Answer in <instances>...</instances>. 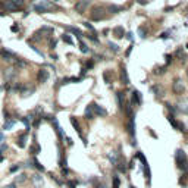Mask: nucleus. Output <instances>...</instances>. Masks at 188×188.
Listing matches in <instances>:
<instances>
[{"mask_svg":"<svg viewBox=\"0 0 188 188\" xmlns=\"http://www.w3.org/2000/svg\"><path fill=\"white\" fill-rule=\"evenodd\" d=\"M31 163H32V166L35 168V169H38V170H46V168L40 163V162H38V159H37V157H32V160H31Z\"/></svg>","mask_w":188,"mask_h":188,"instance_id":"24","label":"nucleus"},{"mask_svg":"<svg viewBox=\"0 0 188 188\" xmlns=\"http://www.w3.org/2000/svg\"><path fill=\"white\" fill-rule=\"evenodd\" d=\"M62 41L66 43V44H73V41H72V38H71L69 34H62Z\"/></svg>","mask_w":188,"mask_h":188,"instance_id":"30","label":"nucleus"},{"mask_svg":"<svg viewBox=\"0 0 188 188\" xmlns=\"http://www.w3.org/2000/svg\"><path fill=\"white\" fill-rule=\"evenodd\" d=\"M90 18L93 21H100V19H104L106 18V10L103 6H96L93 7V10L90 12Z\"/></svg>","mask_w":188,"mask_h":188,"instance_id":"5","label":"nucleus"},{"mask_svg":"<svg viewBox=\"0 0 188 188\" xmlns=\"http://www.w3.org/2000/svg\"><path fill=\"white\" fill-rule=\"evenodd\" d=\"M128 134L131 137L132 146H135L137 144V138H135V119H134V113L128 115Z\"/></svg>","mask_w":188,"mask_h":188,"instance_id":"4","label":"nucleus"},{"mask_svg":"<svg viewBox=\"0 0 188 188\" xmlns=\"http://www.w3.org/2000/svg\"><path fill=\"white\" fill-rule=\"evenodd\" d=\"M166 107L170 110V115H173V113H177V112H178V109H177V107H175V106H172V104H169V103L166 104Z\"/></svg>","mask_w":188,"mask_h":188,"instance_id":"34","label":"nucleus"},{"mask_svg":"<svg viewBox=\"0 0 188 188\" xmlns=\"http://www.w3.org/2000/svg\"><path fill=\"white\" fill-rule=\"evenodd\" d=\"M96 188H107V185H106L104 182H100V181H98V182L96 184Z\"/></svg>","mask_w":188,"mask_h":188,"instance_id":"42","label":"nucleus"},{"mask_svg":"<svg viewBox=\"0 0 188 188\" xmlns=\"http://www.w3.org/2000/svg\"><path fill=\"white\" fill-rule=\"evenodd\" d=\"M47 80H49V71L40 69L38 73H37V81L41 82V84H44V82H47Z\"/></svg>","mask_w":188,"mask_h":188,"instance_id":"13","label":"nucleus"},{"mask_svg":"<svg viewBox=\"0 0 188 188\" xmlns=\"http://www.w3.org/2000/svg\"><path fill=\"white\" fill-rule=\"evenodd\" d=\"M131 50H132V44L128 47V50H127V56H129V53H131Z\"/></svg>","mask_w":188,"mask_h":188,"instance_id":"50","label":"nucleus"},{"mask_svg":"<svg viewBox=\"0 0 188 188\" xmlns=\"http://www.w3.org/2000/svg\"><path fill=\"white\" fill-rule=\"evenodd\" d=\"M15 77H16V71L15 69H6V72H5V80L10 84V82H13V80H15Z\"/></svg>","mask_w":188,"mask_h":188,"instance_id":"14","label":"nucleus"},{"mask_svg":"<svg viewBox=\"0 0 188 188\" xmlns=\"http://www.w3.org/2000/svg\"><path fill=\"white\" fill-rule=\"evenodd\" d=\"M0 7L6 12H16L18 7L15 6V3L12 0H5V2H0Z\"/></svg>","mask_w":188,"mask_h":188,"instance_id":"9","label":"nucleus"},{"mask_svg":"<svg viewBox=\"0 0 188 188\" xmlns=\"http://www.w3.org/2000/svg\"><path fill=\"white\" fill-rule=\"evenodd\" d=\"M5 188H16V184L13 182V184H9V185H6Z\"/></svg>","mask_w":188,"mask_h":188,"instance_id":"48","label":"nucleus"},{"mask_svg":"<svg viewBox=\"0 0 188 188\" xmlns=\"http://www.w3.org/2000/svg\"><path fill=\"white\" fill-rule=\"evenodd\" d=\"M50 178H52V179H53V181H56V182H57V184H59V185H62V184H63V182H62V181H60V179H59V178H57V177H55V175H52V177H50Z\"/></svg>","mask_w":188,"mask_h":188,"instance_id":"43","label":"nucleus"},{"mask_svg":"<svg viewBox=\"0 0 188 188\" xmlns=\"http://www.w3.org/2000/svg\"><path fill=\"white\" fill-rule=\"evenodd\" d=\"M116 98H118V104H119V107L121 109H123V106H125V96H123V93H116Z\"/></svg>","mask_w":188,"mask_h":188,"instance_id":"25","label":"nucleus"},{"mask_svg":"<svg viewBox=\"0 0 188 188\" xmlns=\"http://www.w3.org/2000/svg\"><path fill=\"white\" fill-rule=\"evenodd\" d=\"M3 141H5V135L0 132V144H3Z\"/></svg>","mask_w":188,"mask_h":188,"instance_id":"49","label":"nucleus"},{"mask_svg":"<svg viewBox=\"0 0 188 188\" xmlns=\"http://www.w3.org/2000/svg\"><path fill=\"white\" fill-rule=\"evenodd\" d=\"M121 80H122V84H125V85L129 84V77H128V72H127L125 66H122V69H121Z\"/></svg>","mask_w":188,"mask_h":188,"instance_id":"16","label":"nucleus"},{"mask_svg":"<svg viewBox=\"0 0 188 188\" xmlns=\"http://www.w3.org/2000/svg\"><path fill=\"white\" fill-rule=\"evenodd\" d=\"M112 182H113L112 188H119V185H121V179H119L118 175H113V178H112Z\"/></svg>","mask_w":188,"mask_h":188,"instance_id":"29","label":"nucleus"},{"mask_svg":"<svg viewBox=\"0 0 188 188\" xmlns=\"http://www.w3.org/2000/svg\"><path fill=\"white\" fill-rule=\"evenodd\" d=\"M40 152H41V147L38 146V143H37V141H34V144L30 147V153L35 156V154H38Z\"/></svg>","mask_w":188,"mask_h":188,"instance_id":"22","label":"nucleus"},{"mask_svg":"<svg viewBox=\"0 0 188 188\" xmlns=\"http://www.w3.org/2000/svg\"><path fill=\"white\" fill-rule=\"evenodd\" d=\"M69 121H71V125L73 127V129H75V131H77V132L82 137V134H81V125H80V122H78L77 119H75V116H71V118H69Z\"/></svg>","mask_w":188,"mask_h":188,"instance_id":"17","label":"nucleus"},{"mask_svg":"<svg viewBox=\"0 0 188 188\" xmlns=\"http://www.w3.org/2000/svg\"><path fill=\"white\" fill-rule=\"evenodd\" d=\"M127 38H129V40H132V34H131V32H128V34H127Z\"/></svg>","mask_w":188,"mask_h":188,"instance_id":"51","label":"nucleus"},{"mask_svg":"<svg viewBox=\"0 0 188 188\" xmlns=\"http://www.w3.org/2000/svg\"><path fill=\"white\" fill-rule=\"evenodd\" d=\"M121 9H122V7H119V6H115V5H113V6H110V7H109V10L112 12V13H116V12H119Z\"/></svg>","mask_w":188,"mask_h":188,"instance_id":"36","label":"nucleus"},{"mask_svg":"<svg viewBox=\"0 0 188 188\" xmlns=\"http://www.w3.org/2000/svg\"><path fill=\"white\" fill-rule=\"evenodd\" d=\"M85 119H94V112L91 109V106H87L85 107V113H84Z\"/></svg>","mask_w":188,"mask_h":188,"instance_id":"26","label":"nucleus"},{"mask_svg":"<svg viewBox=\"0 0 188 188\" xmlns=\"http://www.w3.org/2000/svg\"><path fill=\"white\" fill-rule=\"evenodd\" d=\"M21 168H22V165H19V163H18V165H13V166H12V168H10V172H12V173H13V172H16V170H19Z\"/></svg>","mask_w":188,"mask_h":188,"instance_id":"38","label":"nucleus"},{"mask_svg":"<svg viewBox=\"0 0 188 188\" xmlns=\"http://www.w3.org/2000/svg\"><path fill=\"white\" fill-rule=\"evenodd\" d=\"M25 179H27V175H19V178H16V182H15V184H18V182H24Z\"/></svg>","mask_w":188,"mask_h":188,"instance_id":"40","label":"nucleus"},{"mask_svg":"<svg viewBox=\"0 0 188 188\" xmlns=\"http://www.w3.org/2000/svg\"><path fill=\"white\" fill-rule=\"evenodd\" d=\"M80 40V49H81V52L82 53H88V47H87V44L81 40V38H78Z\"/></svg>","mask_w":188,"mask_h":188,"instance_id":"31","label":"nucleus"},{"mask_svg":"<svg viewBox=\"0 0 188 188\" xmlns=\"http://www.w3.org/2000/svg\"><path fill=\"white\" fill-rule=\"evenodd\" d=\"M85 37H88V38H90V40H93L94 43H97V41H98V40H97V37H94V35H91V34H87Z\"/></svg>","mask_w":188,"mask_h":188,"instance_id":"44","label":"nucleus"},{"mask_svg":"<svg viewBox=\"0 0 188 188\" xmlns=\"http://www.w3.org/2000/svg\"><path fill=\"white\" fill-rule=\"evenodd\" d=\"M13 125H15V121L13 119H6V122H5V125H3V129L5 131H9V129H12L13 128Z\"/></svg>","mask_w":188,"mask_h":188,"instance_id":"27","label":"nucleus"},{"mask_svg":"<svg viewBox=\"0 0 188 188\" xmlns=\"http://www.w3.org/2000/svg\"><path fill=\"white\" fill-rule=\"evenodd\" d=\"M2 56H3L5 60H7V62H12L13 59H16V56L12 53V52H9V50H2Z\"/></svg>","mask_w":188,"mask_h":188,"instance_id":"20","label":"nucleus"},{"mask_svg":"<svg viewBox=\"0 0 188 188\" xmlns=\"http://www.w3.org/2000/svg\"><path fill=\"white\" fill-rule=\"evenodd\" d=\"M0 15H2V13H0Z\"/></svg>","mask_w":188,"mask_h":188,"instance_id":"53","label":"nucleus"},{"mask_svg":"<svg viewBox=\"0 0 188 188\" xmlns=\"http://www.w3.org/2000/svg\"><path fill=\"white\" fill-rule=\"evenodd\" d=\"M90 106H91V109L94 112V116H107V110L104 107H102L100 104L93 102V103H90Z\"/></svg>","mask_w":188,"mask_h":188,"instance_id":"7","label":"nucleus"},{"mask_svg":"<svg viewBox=\"0 0 188 188\" xmlns=\"http://www.w3.org/2000/svg\"><path fill=\"white\" fill-rule=\"evenodd\" d=\"M55 47H56V40L50 41V49H55Z\"/></svg>","mask_w":188,"mask_h":188,"instance_id":"47","label":"nucleus"},{"mask_svg":"<svg viewBox=\"0 0 188 188\" xmlns=\"http://www.w3.org/2000/svg\"><path fill=\"white\" fill-rule=\"evenodd\" d=\"M27 140H28V132H22L16 137V146L19 148H25L27 146Z\"/></svg>","mask_w":188,"mask_h":188,"instance_id":"11","label":"nucleus"},{"mask_svg":"<svg viewBox=\"0 0 188 188\" xmlns=\"http://www.w3.org/2000/svg\"><path fill=\"white\" fill-rule=\"evenodd\" d=\"M90 3H91V0H80V2L75 5V10L82 15V13H85V10L90 6Z\"/></svg>","mask_w":188,"mask_h":188,"instance_id":"8","label":"nucleus"},{"mask_svg":"<svg viewBox=\"0 0 188 188\" xmlns=\"http://www.w3.org/2000/svg\"><path fill=\"white\" fill-rule=\"evenodd\" d=\"M12 31H13V32H16V31H19V27H18V25H16V24L13 25V27H12Z\"/></svg>","mask_w":188,"mask_h":188,"instance_id":"46","label":"nucleus"},{"mask_svg":"<svg viewBox=\"0 0 188 188\" xmlns=\"http://www.w3.org/2000/svg\"><path fill=\"white\" fill-rule=\"evenodd\" d=\"M34 10L38 12V13H47V12H53V10H59V7L56 5H53L52 2H47V0H43L41 3L35 5Z\"/></svg>","mask_w":188,"mask_h":188,"instance_id":"3","label":"nucleus"},{"mask_svg":"<svg viewBox=\"0 0 188 188\" xmlns=\"http://www.w3.org/2000/svg\"><path fill=\"white\" fill-rule=\"evenodd\" d=\"M152 91H153L154 96L159 97V98L163 97V88H162V87H159V85H153V87H152Z\"/></svg>","mask_w":188,"mask_h":188,"instance_id":"21","label":"nucleus"},{"mask_svg":"<svg viewBox=\"0 0 188 188\" xmlns=\"http://www.w3.org/2000/svg\"><path fill=\"white\" fill-rule=\"evenodd\" d=\"M131 104H134V106H140V104H143V96H141V93H140L138 90H134V91H132Z\"/></svg>","mask_w":188,"mask_h":188,"instance_id":"10","label":"nucleus"},{"mask_svg":"<svg viewBox=\"0 0 188 188\" xmlns=\"http://www.w3.org/2000/svg\"><path fill=\"white\" fill-rule=\"evenodd\" d=\"M109 47H110V50H113L115 53L119 52V46H116L115 43H112V41H109Z\"/></svg>","mask_w":188,"mask_h":188,"instance_id":"32","label":"nucleus"},{"mask_svg":"<svg viewBox=\"0 0 188 188\" xmlns=\"http://www.w3.org/2000/svg\"><path fill=\"white\" fill-rule=\"evenodd\" d=\"M30 47H31V49H32V50H34V52H35L37 55H38V56H41V57H44V53L41 52V50H38V49H37L35 46H30Z\"/></svg>","mask_w":188,"mask_h":188,"instance_id":"35","label":"nucleus"},{"mask_svg":"<svg viewBox=\"0 0 188 188\" xmlns=\"http://www.w3.org/2000/svg\"><path fill=\"white\" fill-rule=\"evenodd\" d=\"M179 112H182V113H185V115H188V98L187 100H182V102L178 104V107H177Z\"/></svg>","mask_w":188,"mask_h":188,"instance_id":"18","label":"nucleus"},{"mask_svg":"<svg viewBox=\"0 0 188 188\" xmlns=\"http://www.w3.org/2000/svg\"><path fill=\"white\" fill-rule=\"evenodd\" d=\"M12 2L15 3V6L19 9V7H22L24 6V3H25V0H12Z\"/></svg>","mask_w":188,"mask_h":188,"instance_id":"33","label":"nucleus"},{"mask_svg":"<svg viewBox=\"0 0 188 188\" xmlns=\"http://www.w3.org/2000/svg\"><path fill=\"white\" fill-rule=\"evenodd\" d=\"M65 30H68V31H71L72 34H77V35H78V38H81V37L84 35V34L81 32V30H78V28H75V27H65Z\"/></svg>","mask_w":188,"mask_h":188,"instance_id":"28","label":"nucleus"},{"mask_svg":"<svg viewBox=\"0 0 188 188\" xmlns=\"http://www.w3.org/2000/svg\"><path fill=\"white\" fill-rule=\"evenodd\" d=\"M165 72V66H160V68H156L154 69V73L157 75V73H163Z\"/></svg>","mask_w":188,"mask_h":188,"instance_id":"41","label":"nucleus"},{"mask_svg":"<svg viewBox=\"0 0 188 188\" xmlns=\"http://www.w3.org/2000/svg\"><path fill=\"white\" fill-rule=\"evenodd\" d=\"M175 163L182 172H188V157L182 148H178L175 152Z\"/></svg>","mask_w":188,"mask_h":188,"instance_id":"1","label":"nucleus"},{"mask_svg":"<svg viewBox=\"0 0 188 188\" xmlns=\"http://www.w3.org/2000/svg\"><path fill=\"white\" fill-rule=\"evenodd\" d=\"M116 168H118V170H119L121 173H125V172H127L128 166H127V162H125L123 157H121V160H119V163L116 165Z\"/></svg>","mask_w":188,"mask_h":188,"instance_id":"19","label":"nucleus"},{"mask_svg":"<svg viewBox=\"0 0 188 188\" xmlns=\"http://www.w3.org/2000/svg\"><path fill=\"white\" fill-rule=\"evenodd\" d=\"M135 157L141 162V166H143L144 175H146V182L150 185V184H152V170H150V166H148V162H147L146 156L143 154V152H138V153L135 154Z\"/></svg>","mask_w":188,"mask_h":188,"instance_id":"2","label":"nucleus"},{"mask_svg":"<svg viewBox=\"0 0 188 188\" xmlns=\"http://www.w3.org/2000/svg\"><path fill=\"white\" fill-rule=\"evenodd\" d=\"M121 153H116V152H110V153H107V159H109V162L112 163V166H115L116 168V165L119 163V160H121Z\"/></svg>","mask_w":188,"mask_h":188,"instance_id":"12","label":"nucleus"},{"mask_svg":"<svg viewBox=\"0 0 188 188\" xmlns=\"http://www.w3.org/2000/svg\"><path fill=\"white\" fill-rule=\"evenodd\" d=\"M31 179H32V182H34V185H35L37 188H41V185L44 184V181H43V177H41V175H38V173L32 175V177H31Z\"/></svg>","mask_w":188,"mask_h":188,"instance_id":"15","label":"nucleus"},{"mask_svg":"<svg viewBox=\"0 0 188 188\" xmlns=\"http://www.w3.org/2000/svg\"><path fill=\"white\" fill-rule=\"evenodd\" d=\"M93 66H94V63H93L91 60H90V62H87V68H88V69H91Z\"/></svg>","mask_w":188,"mask_h":188,"instance_id":"45","label":"nucleus"},{"mask_svg":"<svg viewBox=\"0 0 188 188\" xmlns=\"http://www.w3.org/2000/svg\"><path fill=\"white\" fill-rule=\"evenodd\" d=\"M138 35L141 37V38H144V37H146V30H144V27H140V28H138Z\"/></svg>","mask_w":188,"mask_h":188,"instance_id":"37","label":"nucleus"},{"mask_svg":"<svg viewBox=\"0 0 188 188\" xmlns=\"http://www.w3.org/2000/svg\"><path fill=\"white\" fill-rule=\"evenodd\" d=\"M172 91H173L175 94H178V96H181V94L185 91V85H184L182 80L177 78V80L173 81V84H172Z\"/></svg>","mask_w":188,"mask_h":188,"instance_id":"6","label":"nucleus"},{"mask_svg":"<svg viewBox=\"0 0 188 188\" xmlns=\"http://www.w3.org/2000/svg\"><path fill=\"white\" fill-rule=\"evenodd\" d=\"M128 188H137V187H134V185H129V187H128Z\"/></svg>","mask_w":188,"mask_h":188,"instance_id":"52","label":"nucleus"},{"mask_svg":"<svg viewBox=\"0 0 188 188\" xmlns=\"http://www.w3.org/2000/svg\"><path fill=\"white\" fill-rule=\"evenodd\" d=\"M84 25H85V27H87V28H88V30H90L91 32H94V34H96V30H94V27H93V25H91V24H88V22H84Z\"/></svg>","mask_w":188,"mask_h":188,"instance_id":"39","label":"nucleus"},{"mask_svg":"<svg viewBox=\"0 0 188 188\" xmlns=\"http://www.w3.org/2000/svg\"><path fill=\"white\" fill-rule=\"evenodd\" d=\"M123 34H125V31H123L122 27H115L113 28V35L116 37V38H123Z\"/></svg>","mask_w":188,"mask_h":188,"instance_id":"23","label":"nucleus"}]
</instances>
